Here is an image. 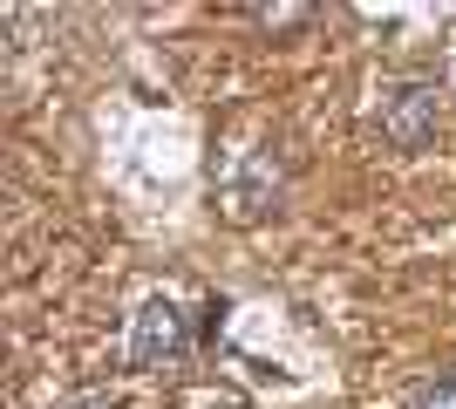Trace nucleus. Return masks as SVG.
<instances>
[{
    "label": "nucleus",
    "mask_w": 456,
    "mask_h": 409,
    "mask_svg": "<svg viewBox=\"0 0 456 409\" xmlns=\"http://www.w3.org/2000/svg\"><path fill=\"white\" fill-rule=\"evenodd\" d=\"M280 157L273 151H246V157H232L225 164V184H218V205H225L232 225H252V218H266L273 205H280Z\"/></svg>",
    "instance_id": "1"
},
{
    "label": "nucleus",
    "mask_w": 456,
    "mask_h": 409,
    "mask_svg": "<svg viewBox=\"0 0 456 409\" xmlns=\"http://www.w3.org/2000/svg\"><path fill=\"white\" fill-rule=\"evenodd\" d=\"M184 348H191V328H184V314H177L171 300H143V307L130 314V362L136 369H164V362H177Z\"/></svg>",
    "instance_id": "2"
},
{
    "label": "nucleus",
    "mask_w": 456,
    "mask_h": 409,
    "mask_svg": "<svg viewBox=\"0 0 456 409\" xmlns=\"http://www.w3.org/2000/svg\"><path fill=\"white\" fill-rule=\"evenodd\" d=\"M381 136L395 143V151H422L429 136H436V89L429 82H402L381 96Z\"/></svg>",
    "instance_id": "3"
},
{
    "label": "nucleus",
    "mask_w": 456,
    "mask_h": 409,
    "mask_svg": "<svg viewBox=\"0 0 456 409\" xmlns=\"http://www.w3.org/2000/svg\"><path fill=\"white\" fill-rule=\"evenodd\" d=\"M252 20H259V28H306L314 7H252Z\"/></svg>",
    "instance_id": "4"
},
{
    "label": "nucleus",
    "mask_w": 456,
    "mask_h": 409,
    "mask_svg": "<svg viewBox=\"0 0 456 409\" xmlns=\"http://www.w3.org/2000/svg\"><path fill=\"white\" fill-rule=\"evenodd\" d=\"M409 409H456V382H429V389H416Z\"/></svg>",
    "instance_id": "5"
},
{
    "label": "nucleus",
    "mask_w": 456,
    "mask_h": 409,
    "mask_svg": "<svg viewBox=\"0 0 456 409\" xmlns=\"http://www.w3.org/2000/svg\"><path fill=\"white\" fill-rule=\"evenodd\" d=\"M69 409H116L110 396H82V403H69Z\"/></svg>",
    "instance_id": "6"
}]
</instances>
